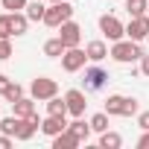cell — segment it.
Returning a JSON list of instances; mask_svg holds the SVG:
<instances>
[{
    "label": "cell",
    "mask_w": 149,
    "mask_h": 149,
    "mask_svg": "<svg viewBox=\"0 0 149 149\" xmlns=\"http://www.w3.org/2000/svg\"><path fill=\"white\" fill-rule=\"evenodd\" d=\"M21 97H24V88H21L18 82H12V85H9V91L3 94V100H6V102H18Z\"/></svg>",
    "instance_id": "cell-26"
},
{
    "label": "cell",
    "mask_w": 149,
    "mask_h": 149,
    "mask_svg": "<svg viewBox=\"0 0 149 149\" xmlns=\"http://www.w3.org/2000/svg\"><path fill=\"white\" fill-rule=\"evenodd\" d=\"M12 12H3L0 15V38H12Z\"/></svg>",
    "instance_id": "cell-24"
},
{
    "label": "cell",
    "mask_w": 149,
    "mask_h": 149,
    "mask_svg": "<svg viewBox=\"0 0 149 149\" xmlns=\"http://www.w3.org/2000/svg\"><path fill=\"white\" fill-rule=\"evenodd\" d=\"M137 149H149V129H146V132L137 137Z\"/></svg>",
    "instance_id": "cell-30"
},
{
    "label": "cell",
    "mask_w": 149,
    "mask_h": 149,
    "mask_svg": "<svg viewBox=\"0 0 149 149\" xmlns=\"http://www.w3.org/2000/svg\"><path fill=\"white\" fill-rule=\"evenodd\" d=\"M18 120H21L18 114H12V117H0V132L15 137V132H18Z\"/></svg>",
    "instance_id": "cell-23"
},
{
    "label": "cell",
    "mask_w": 149,
    "mask_h": 149,
    "mask_svg": "<svg viewBox=\"0 0 149 149\" xmlns=\"http://www.w3.org/2000/svg\"><path fill=\"white\" fill-rule=\"evenodd\" d=\"M12 140H15L12 134H0V149H9V146H12Z\"/></svg>",
    "instance_id": "cell-31"
},
{
    "label": "cell",
    "mask_w": 149,
    "mask_h": 149,
    "mask_svg": "<svg viewBox=\"0 0 149 149\" xmlns=\"http://www.w3.org/2000/svg\"><path fill=\"white\" fill-rule=\"evenodd\" d=\"M47 114H61V117H67V100L64 97H50L47 100Z\"/></svg>",
    "instance_id": "cell-19"
},
{
    "label": "cell",
    "mask_w": 149,
    "mask_h": 149,
    "mask_svg": "<svg viewBox=\"0 0 149 149\" xmlns=\"http://www.w3.org/2000/svg\"><path fill=\"white\" fill-rule=\"evenodd\" d=\"M64 50H67V47H64V41H61L58 35L50 38V41H44V56H47V58H61Z\"/></svg>",
    "instance_id": "cell-16"
},
{
    "label": "cell",
    "mask_w": 149,
    "mask_h": 149,
    "mask_svg": "<svg viewBox=\"0 0 149 149\" xmlns=\"http://www.w3.org/2000/svg\"><path fill=\"white\" fill-rule=\"evenodd\" d=\"M85 53H88V61L100 64V61L108 56V44H105V41H100V38H97V41H88V44H85Z\"/></svg>",
    "instance_id": "cell-13"
},
{
    "label": "cell",
    "mask_w": 149,
    "mask_h": 149,
    "mask_svg": "<svg viewBox=\"0 0 149 149\" xmlns=\"http://www.w3.org/2000/svg\"><path fill=\"white\" fill-rule=\"evenodd\" d=\"M146 15H149V9H146Z\"/></svg>",
    "instance_id": "cell-33"
},
{
    "label": "cell",
    "mask_w": 149,
    "mask_h": 149,
    "mask_svg": "<svg viewBox=\"0 0 149 149\" xmlns=\"http://www.w3.org/2000/svg\"><path fill=\"white\" fill-rule=\"evenodd\" d=\"M140 76H146V79H149V53H143V56H140Z\"/></svg>",
    "instance_id": "cell-28"
},
{
    "label": "cell",
    "mask_w": 149,
    "mask_h": 149,
    "mask_svg": "<svg viewBox=\"0 0 149 149\" xmlns=\"http://www.w3.org/2000/svg\"><path fill=\"white\" fill-rule=\"evenodd\" d=\"M50 3H61V0H50Z\"/></svg>",
    "instance_id": "cell-32"
},
{
    "label": "cell",
    "mask_w": 149,
    "mask_h": 149,
    "mask_svg": "<svg viewBox=\"0 0 149 149\" xmlns=\"http://www.w3.org/2000/svg\"><path fill=\"white\" fill-rule=\"evenodd\" d=\"M105 111H108L111 117H137L140 105H137V100H134V97L111 94V97L105 100Z\"/></svg>",
    "instance_id": "cell-2"
},
{
    "label": "cell",
    "mask_w": 149,
    "mask_h": 149,
    "mask_svg": "<svg viewBox=\"0 0 149 149\" xmlns=\"http://www.w3.org/2000/svg\"><path fill=\"white\" fill-rule=\"evenodd\" d=\"M56 94H58V82L50 79V76H35L32 85H29V97H35L38 102H47V100L56 97Z\"/></svg>",
    "instance_id": "cell-4"
},
{
    "label": "cell",
    "mask_w": 149,
    "mask_h": 149,
    "mask_svg": "<svg viewBox=\"0 0 149 149\" xmlns=\"http://www.w3.org/2000/svg\"><path fill=\"white\" fill-rule=\"evenodd\" d=\"M58 38L64 41V47H79V44H82V26L70 18V21H64V24L58 26Z\"/></svg>",
    "instance_id": "cell-7"
},
{
    "label": "cell",
    "mask_w": 149,
    "mask_h": 149,
    "mask_svg": "<svg viewBox=\"0 0 149 149\" xmlns=\"http://www.w3.org/2000/svg\"><path fill=\"white\" fill-rule=\"evenodd\" d=\"M24 12H26V18H29V21H35V24H38V21H44L47 6L41 3V0H32V3H26V9H24Z\"/></svg>",
    "instance_id": "cell-20"
},
{
    "label": "cell",
    "mask_w": 149,
    "mask_h": 149,
    "mask_svg": "<svg viewBox=\"0 0 149 149\" xmlns=\"http://www.w3.org/2000/svg\"><path fill=\"white\" fill-rule=\"evenodd\" d=\"M100 146H102V149H120V146H123V137H120L117 132L105 129V132H100Z\"/></svg>",
    "instance_id": "cell-17"
},
{
    "label": "cell",
    "mask_w": 149,
    "mask_h": 149,
    "mask_svg": "<svg viewBox=\"0 0 149 149\" xmlns=\"http://www.w3.org/2000/svg\"><path fill=\"white\" fill-rule=\"evenodd\" d=\"M126 9H129L132 18H140V15H146V9H149V0H126Z\"/></svg>",
    "instance_id": "cell-22"
},
{
    "label": "cell",
    "mask_w": 149,
    "mask_h": 149,
    "mask_svg": "<svg viewBox=\"0 0 149 149\" xmlns=\"http://www.w3.org/2000/svg\"><path fill=\"white\" fill-rule=\"evenodd\" d=\"M108 56H111L117 64H134V61H140L143 50H140V41H132V38H120V41H114V44H111Z\"/></svg>",
    "instance_id": "cell-1"
},
{
    "label": "cell",
    "mask_w": 149,
    "mask_h": 149,
    "mask_svg": "<svg viewBox=\"0 0 149 149\" xmlns=\"http://www.w3.org/2000/svg\"><path fill=\"white\" fill-rule=\"evenodd\" d=\"M67 129V117H61V114H47L44 120H41V132L47 134V137H56V134H61Z\"/></svg>",
    "instance_id": "cell-11"
},
{
    "label": "cell",
    "mask_w": 149,
    "mask_h": 149,
    "mask_svg": "<svg viewBox=\"0 0 149 149\" xmlns=\"http://www.w3.org/2000/svg\"><path fill=\"white\" fill-rule=\"evenodd\" d=\"M126 38H132V41H146V38H149V15L132 18V21L126 24Z\"/></svg>",
    "instance_id": "cell-9"
},
{
    "label": "cell",
    "mask_w": 149,
    "mask_h": 149,
    "mask_svg": "<svg viewBox=\"0 0 149 149\" xmlns=\"http://www.w3.org/2000/svg\"><path fill=\"white\" fill-rule=\"evenodd\" d=\"M12 82H15V79H9V76H3V73H0V97L9 91V85H12Z\"/></svg>",
    "instance_id": "cell-29"
},
{
    "label": "cell",
    "mask_w": 149,
    "mask_h": 149,
    "mask_svg": "<svg viewBox=\"0 0 149 149\" xmlns=\"http://www.w3.org/2000/svg\"><path fill=\"white\" fill-rule=\"evenodd\" d=\"M26 29H29L26 12H12V32H15V35H26Z\"/></svg>",
    "instance_id": "cell-18"
},
{
    "label": "cell",
    "mask_w": 149,
    "mask_h": 149,
    "mask_svg": "<svg viewBox=\"0 0 149 149\" xmlns=\"http://www.w3.org/2000/svg\"><path fill=\"white\" fill-rule=\"evenodd\" d=\"M15 56V50H12V41L9 38H0V61H9Z\"/></svg>",
    "instance_id": "cell-27"
},
{
    "label": "cell",
    "mask_w": 149,
    "mask_h": 149,
    "mask_svg": "<svg viewBox=\"0 0 149 149\" xmlns=\"http://www.w3.org/2000/svg\"><path fill=\"white\" fill-rule=\"evenodd\" d=\"M100 32L114 44V41L126 38V24H123L117 15H100Z\"/></svg>",
    "instance_id": "cell-5"
},
{
    "label": "cell",
    "mask_w": 149,
    "mask_h": 149,
    "mask_svg": "<svg viewBox=\"0 0 149 149\" xmlns=\"http://www.w3.org/2000/svg\"><path fill=\"white\" fill-rule=\"evenodd\" d=\"M73 18V6L67 3V0H61V3H50L47 6V12H44V21L41 24H47V26H53V29H58L64 21H70Z\"/></svg>",
    "instance_id": "cell-3"
},
{
    "label": "cell",
    "mask_w": 149,
    "mask_h": 149,
    "mask_svg": "<svg viewBox=\"0 0 149 149\" xmlns=\"http://www.w3.org/2000/svg\"><path fill=\"white\" fill-rule=\"evenodd\" d=\"M29 0H0V6H3L6 12H24Z\"/></svg>",
    "instance_id": "cell-25"
},
{
    "label": "cell",
    "mask_w": 149,
    "mask_h": 149,
    "mask_svg": "<svg viewBox=\"0 0 149 149\" xmlns=\"http://www.w3.org/2000/svg\"><path fill=\"white\" fill-rule=\"evenodd\" d=\"M50 146H53V149H76V146H79V140H76V137H73V134L64 129L61 134L50 137Z\"/></svg>",
    "instance_id": "cell-14"
},
{
    "label": "cell",
    "mask_w": 149,
    "mask_h": 149,
    "mask_svg": "<svg viewBox=\"0 0 149 149\" xmlns=\"http://www.w3.org/2000/svg\"><path fill=\"white\" fill-rule=\"evenodd\" d=\"M67 132L73 134V137H76L79 143H88V137H91V123H85L82 117H76V120H73V123H67Z\"/></svg>",
    "instance_id": "cell-12"
},
{
    "label": "cell",
    "mask_w": 149,
    "mask_h": 149,
    "mask_svg": "<svg viewBox=\"0 0 149 149\" xmlns=\"http://www.w3.org/2000/svg\"><path fill=\"white\" fill-rule=\"evenodd\" d=\"M64 100H67V114H70V117H82V114H85V108H88L85 91H79V88H70V91L64 94Z\"/></svg>",
    "instance_id": "cell-8"
},
{
    "label": "cell",
    "mask_w": 149,
    "mask_h": 149,
    "mask_svg": "<svg viewBox=\"0 0 149 149\" xmlns=\"http://www.w3.org/2000/svg\"><path fill=\"white\" fill-rule=\"evenodd\" d=\"M108 117H111V114L102 108V111H97L88 123H91V129H94V132H105V129H108Z\"/></svg>",
    "instance_id": "cell-21"
},
{
    "label": "cell",
    "mask_w": 149,
    "mask_h": 149,
    "mask_svg": "<svg viewBox=\"0 0 149 149\" xmlns=\"http://www.w3.org/2000/svg\"><path fill=\"white\" fill-rule=\"evenodd\" d=\"M35 102H38L35 97H21L18 102H12V108H15L18 117H32L35 114Z\"/></svg>",
    "instance_id": "cell-15"
},
{
    "label": "cell",
    "mask_w": 149,
    "mask_h": 149,
    "mask_svg": "<svg viewBox=\"0 0 149 149\" xmlns=\"http://www.w3.org/2000/svg\"><path fill=\"white\" fill-rule=\"evenodd\" d=\"M105 82H108V73L100 64L85 70V91H100V88H105Z\"/></svg>",
    "instance_id": "cell-10"
},
{
    "label": "cell",
    "mask_w": 149,
    "mask_h": 149,
    "mask_svg": "<svg viewBox=\"0 0 149 149\" xmlns=\"http://www.w3.org/2000/svg\"><path fill=\"white\" fill-rule=\"evenodd\" d=\"M85 61H88V53L82 47H67L64 56H61V70L64 73H76V70L85 67Z\"/></svg>",
    "instance_id": "cell-6"
}]
</instances>
